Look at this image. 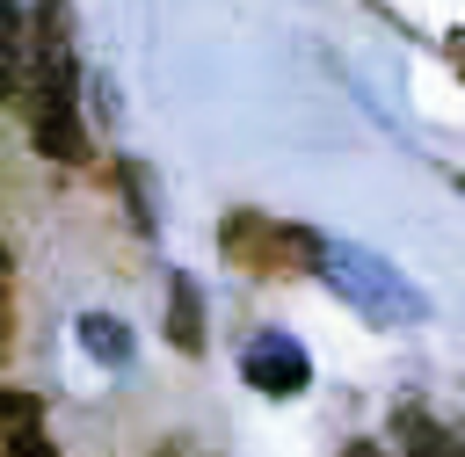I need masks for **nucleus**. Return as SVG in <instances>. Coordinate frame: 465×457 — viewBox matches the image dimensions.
<instances>
[{
  "label": "nucleus",
  "mask_w": 465,
  "mask_h": 457,
  "mask_svg": "<svg viewBox=\"0 0 465 457\" xmlns=\"http://www.w3.org/2000/svg\"><path fill=\"white\" fill-rule=\"evenodd\" d=\"M167 341L182 355H203V290H196V276L167 283Z\"/></svg>",
  "instance_id": "nucleus-5"
},
{
  "label": "nucleus",
  "mask_w": 465,
  "mask_h": 457,
  "mask_svg": "<svg viewBox=\"0 0 465 457\" xmlns=\"http://www.w3.org/2000/svg\"><path fill=\"white\" fill-rule=\"evenodd\" d=\"M349 457H385V450L378 442H349Z\"/></svg>",
  "instance_id": "nucleus-10"
},
{
  "label": "nucleus",
  "mask_w": 465,
  "mask_h": 457,
  "mask_svg": "<svg viewBox=\"0 0 465 457\" xmlns=\"http://www.w3.org/2000/svg\"><path fill=\"white\" fill-rule=\"evenodd\" d=\"M22 123H29V145L44 160H65L80 167L87 160V116H80V58H73V29H65V7H44V65L36 80L22 87Z\"/></svg>",
  "instance_id": "nucleus-1"
},
{
  "label": "nucleus",
  "mask_w": 465,
  "mask_h": 457,
  "mask_svg": "<svg viewBox=\"0 0 465 457\" xmlns=\"http://www.w3.org/2000/svg\"><path fill=\"white\" fill-rule=\"evenodd\" d=\"M80 348H87L94 363L124 370V363H131V326H124V319H109V312H80Z\"/></svg>",
  "instance_id": "nucleus-8"
},
{
  "label": "nucleus",
  "mask_w": 465,
  "mask_h": 457,
  "mask_svg": "<svg viewBox=\"0 0 465 457\" xmlns=\"http://www.w3.org/2000/svg\"><path fill=\"white\" fill-rule=\"evenodd\" d=\"M320 283H327L341 305H356L371 326H414V319H429V297H421L385 254H371V247L327 239V254H320Z\"/></svg>",
  "instance_id": "nucleus-2"
},
{
  "label": "nucleus",
  "mask_w": 465,
  "mask_h": 457,
  "mask_svg": "<svg viewBox=\"0 0 465 457\" xmlns=\"http://www.w3.org/2000/svg\"><path fill=\"white\" fill-rule=\"evenodd\" d=\"M218 239H225V254H232L240 268H254V276H320V254H327L320 232H305V225H276V218H262V210L225 218Z\"/></svg>",
  "instance_id": "nucleus-3"
},
{
  "label": "nucleus",
  "mask_w": 465,
  "mask_h": 457,
  "mask_svg": "<svg viewBox=\"0 0 465 457\" xmlns=\"http://www.w3.org/2000/svg\"><path fill=\"white\" fill-rule=\"evenodd\" d=\"M7 457H58L44 435V399L36 392H7Z\"/></svg>",
  "instance_id": "nucleus-6"
},
{
  "label": "nucleus",
  "mask_w": 465,
  "mask_h": 457,
  "mask_svg": "<svg viewBox=\"0 0 465 457\" xmlns=\"http://www.w3.org/2000/svg\"><path fill=\"white\" fill-rule=\"evenodd\" d=\"M153 457H203V450H196V442H189V435H174V442H160V450H153Z\"/></svg>",
  "instance_id": "nucleus-9"
},
{
  "label": "nucleus",
  "mask_w": 465,
  "mask_h": 457,
  "mask_svg": "<svg viewBox=\"0 0 465 457\" xmlns=\"http://www.w3.org/2000/svg\"><path fill=\"white\" fill-rule=\"evenodd\" d=\"M392 435H400V450H407V457H465V442H458L450 428H436L429 413H414V406H400V413H392Z\"/></svg>",
  "instance_id": "nucleus-7"
},
{
  "label": "nucleus",
  "mask_w": 465,
  "mask_h": 457,
  "mask_svg": "<svg viewBox=\"0 0 465 457\" xmlns=\"http://www.w3.org/2000/svg\"><path fill=\"white\" fill-rule=\"evenodd\" d=\"M240 377H247L262 399H298V392L312 384V355H305L298 334H283V326H254L247 348H240Z\"/></svg>",
  "instance_id": "nucleus-4"
}]
</instances>
